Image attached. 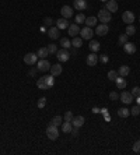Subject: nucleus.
Returning a JSON list of instances; mask_svg holds the SVG:
<instances>
[{
  "label": "nucleus",
  "instance_id": "obj_35",
  "mask_svg": "<svg viewBox=\"0 0 140 155\" xmlns=\"http://www.w3.org/2000/svg\"><path fill=\"white\" fill-rule=\"evenodd\" d=\"M118 42H119V45H122V46H123L125 43L128 42V35H126V34H121V35H119Z\"/></svg>",
  "mask_w": 140,
  "mask_h": 155
},
{
  "label": "nucleus",
  "instance_id": "obj_48",
  "mask_svg": "<svg viewBox=\"0 0 140 155\" xmlns=\"http://www.w3.org/2000/svg\"><path fill=\"white\" fill-rule=\"evenodd\" d=\"M139 21H140V17H139Z\"/></svg>",
  "mask_w": 140,
  "mask_h": 155
},
{
  "label": "nucleus",
  "instance_id": "obj_2",
  "mask_svg": "<svg viewBox=\"0 0 140 155\" xmlns=\"http://www.w3.org/2000/svg\"><path fill=\"white\" fill-rule=\"evenodd\" d=\"M100 21L102 22V24H107V22L111 21V18H112V13H109V11L105 9V10H100L98 11V17H97Z\"/></svg>",
  "mask_w": 140,
  "mask_h": 155
},
{
  "label": "nucleus",
  "instance_id": "obj_47",
  "mask_svg": "<svg viewBox=\"0 0 140 155\" xmlns=\"http://www.w3.org/2000/svg\"><path fill=\"white\" fill-rule=\"evenodd\" d=\"M100 1H102V3H107L108 0H100Z\"/></svg>",
  "mask_w": 140,
  "mask_h": 155
},
{
  "label": "nucleus",
  "instance_id": "obj_18",
  "mask_svg": "<svg viewBox=\"0 0 140 155\" xmlns=\"http://www.w3.org/2000/svg\"><path fill=\"white\" fill-rule=\"evenodd\" d=\"M59 28L58 27H52L48 29V37L51 38V39H58L59 38Z\"/></svg>",
  "mask_w": 140,
  "mask_h": 155
},
{
  "label": "nucleus",
  "instance_id": "obj_11",
  "mask_svg": "<svg viewBox=\"0 0 140 155\" xmlns=\"http://www.w3.org/2000/svg\"><path fill=\"white\" fill-rule=\"evenodd\" d=\"M60 14H62L63 18H67V20H69L70 17L73 16V9H71L70 6H63V7L60 9Z\"/></svg>",
  "mask_w": 140,
  "mask_h": 155
},
{
  "label": "nucleus",
  "instance_id": "obj_7",
  "mask_svg": "<svg viewBox=\"0 0 140 155\" xmlns=\"http://www.w3.org/2000/svg\"><path fill=\"white\" fill-rule=\"evenodd\" d=\"M119 99H121V102H122V103H125V105H129V103H132V102H133V95H132L130 92L123 91L121 95H119Z\"/></svg>",
  "mask_w": 140,
  "mask_h": 155
},
{
  "label": "nucleus",
  "instance_id": "obj_34",
  "mask_svg": "<svg viewBox=\"0 0 140 155\" xmlns=\"http://www.w3.org/2000/svg\"><path fill=\"white\" fill-rule=\"evenodd\" d=\"M48 52H49V55H56V52H58V46H56L55 43H49Z\"/></svg>",
  "mask_w": 140,
  "mask_h": 155
},
{
  "label": "nucleus",
  "instance_id": "obj_36",
  "mask_svg": "<svg viewBox=\"0 0 140 155\" xmlns=\"http://www.w3.org/2000/svg\"><path fill=\"white\" fill-rule=\"evenodd\" d=\"M45 105H46V98H45V96H42V98H39V99H38L37 106L39 108V109H42V108H45Z\"/></svg>",
  "mask_w": 140,
  "mask_h": 155
},
{
  "label": "nucleus",
  "instance_id": "obj_28",
  "mask_svg": "<svg viewBox=\"0 0 140 155\" xmlns=\"http://www.w3.org/2000/svg\"><path fill=\"white\" fill-rule=\"evenodd\" d=\"M81 45H83V39H81V38H79V37L73 38V41H71V46H73V48L79 49V48H81Z\"/></svg>",
  "mask_w": 140,
  "mask_h": 155
},
{
  "label": "nucleus",
  "instance_id": "obj_12",
  "mask_svg": "<svg viewBox=\"0 0 140 155\" xmlns=\"http://www.w3.org/2000/svg\"><path fill=\"white\" fill-rule=\"evenodd\" d=\"M105 7H107V10L109 13H116L118 11V3H116V0H108L107 3H105Z\"/></svg>",
  "mask_w": 140,
  "mask_h": 155
},
{
  "label": "nucleus",
  "instance_id": "obj_23",
  "mask_svg": "<svg viewBox=\"0 0 140 155\" xmlns=\"http://www.w3.org/2000/svg\"><path fill=\"white\" fill-rule=\"evenodd\" d=\"M88 48H90V50H91V52H97V50H100L101 45H100V42H98V41H90V43H88Z\"/></svg>",
  "mask_w": 140,
  "mask_h": 155
},
{
  "label": "nucleus",
  "instance_id": "obj_8",
  "mask_svg": "<svg viewBox=\"0 0 140 155\" xmlns=\"http://www.w3.org/2000/svg\"><path fill=\"white\" fill-rule=\"evenodd\" d=\"M86 63L88 64L90 67H94V66L98 63V55H95V52H91V53L87 56Z\"/></svg>",
  "mask_w": 140,
  "mask_h": 155
},
{
  "label": "nucleus",
  "instance_id": "obj_21",
  "mask_svg": "<svg viewBox=\"0 0 140 155\" xmlns=\"http://www.w3.org/2000/svg\"><path fill=\"white\" fill-rule=\"evenodd\" d=\"M97 22H98L97 17H94V16L87 17V18H86V27L92 28V27H95V25H97Z\"/></svg>",
  "mask_w": 140,
  "mask_h": 155
},
{
  "label": "nucleus",
  "instance_id": "obj_22",
  "mask_svg": "<svg viewBox=\"0 0 140 155\" xmlns=\"http://www.w3.org/2000/svg\"><path fill=\"white\" fill-rule=\"evenodd\" d=\"M129 73H130V67L129 66H121L119 67V70H118V74L121 75V77H128L129 75Z\"/></svg>",
  "mask_w": 140,
  "mask_h": 155
},
{
  "label": "nucleus",
  "instance_id": "obj_15",
  "mask_svg": "<svg viewBox=\"0 0 140 155\" xmlns=\"http://www.w3.org/2000/svg\"><path fill=\"white\" fill-rule=\"evenodd\" d=\"M84 122H86V119L83 118V116H73V119H71V124H73V127H79L80 128L83 124H84Z\"/></svg>",
  "mask_w": 140,
  "mask_h": 155
},
{
  "label": "nucleus",
  "instance_id": "obj_44",
  "mask_svg": "<svg viewBox=\"0 0 140 155\" xmlns=\"http://www.w3.org/2000/svg\"><path fill=\"white\" fill-rule=\"evenodd\" d=\"M70 134H71L73 137H77V136H79V127H73L71 131H70Z\"/></svg>",
  "mask_w": 140,
  "mask_h": 155
},
{
  "label": "nucleus",
  "instance_id": "obj_26",
  "mask_svg": "<svg viewBox=\"0 0 140 155\" xmlns=\"http://www.w3.org/2000/svg\"><path fill=\"white\" fill-rule=\"evenodd\" d=\"M130 115V111L128 108H119L118 109V116L119 118H128Z\"/></svg>",
  "mask_w": 140,
  "mask_h": 155
},
{
  "label": "nucleus",
  "instance_id": "obj_24",
  "mask_svg": "<svg viewBox=\"0 0 140 155\" xmlns=\"http://www.w3.org/2000/svg\"><path fill=\"white\" fill-rule=\"evenodd\" d=\"M48 55H49L48 48H41V49H38V52H37V56L39 59H46Z\"/></svg>",
  "mask_w": 140,
  "mask_h": 155
},
{
  "label": "nucleus",
  "instance_id": "obj_32",
  "mask_svg": "<svg viewBox=\"0 0 140 155\" xmlns=\"http://www.w3.org/2000/svg\"><path fill=\"white\" fill-rule=\"evenodd\" d=\"M118 71H115V70H111V71H108V78H109V81H115L116 78H118Z\"/></svg>",
  "mask_w": 140,
  "mask_h": 155
},
{
  "label": "nucleus",
  "instance_id": "obj_43",
  "mask_svg": "<svg viewBox=\"0 0 140 155\" xmlns=\"http://www.w3.org/2000/svg\"><path fill=\"white\" fill-rule=\"evenodd\" d=\"M52 18H51V17H45V18H43V24H45V25H52Z\"/></svg>",
  "mask_w": 140,
  "mask_h": 155
},
{
  "label": "nucleus",
  "instance_id": "obj_25",
  "mask_svg": "<svg viewBox=\"0 0 140 155\" xmlns=\"http://www.w3.org/2000/svg\"><path fill=\"white\" fill-rule=\"evenodd\" d=\"M71 128H73L71 122L65 120V123H62V131H63V133H70V131H71Z\"/></svg>",
  "mask_w": 140,
  "mask_h": 155
},
{
  "label": "nucleus",
  "instance_id": "obj_45",
  "mask_svg": "<svg viewBox=\"0 0 140 155\" xmlns=\"http://www.w3.org/2000/svg\"><path fill=\"white\" fill-rule=\"evenodd\" d=\"M98 60H101L102 63H108V56L107 55H101V56H98Z\"/></svg>",
  "mask_w": 140,
  "mask_h": 155
},
{
  "label": "nucleus",
  "instance_id": "obj_30",
  "mask_svg": "<svg viewBox=\"0 0 140 155\" xmlns=\"http://www.w3.org/2000/svg\"><path fill=\"white\" fill-rule=\"evenodd\" d=\"M43 78H45V84L48 85V88H51V87L55 85V78H53V75H52V74L46 75V77H43Z\"/></svg>",
  "mask_w": 140,
  "mask_h": 155
},
{
  "label": "nucleus",
  "instance_id": "obj_10",
  "mask_svg": "<svg viewBox=\"0 0 140 155\" xmlns=\"http://www.w3.org/2000/svg\"><path fill=\"white\" fill-rule=\"evenodd\" d=\"M67 32H69V35L70 37H77L79 34H80V27H79V24H70L69 28H67Z\"/></svg>",
  "mask_w": 140,
  "mask_h": 155
},
{
  "label": "nucleus",
  "instance_id": "obj_40",
  "mask_svg": "<svg viewBox=\"0 0 140 155\" xmlns=\"http://www.w3.org/2000/svg\"><path fill=\"white\" fill-rule=\"evenodd\" d=\"M109 99H111V101H116V99H119V95L115 91L109 92Z\"/></svg>",
  "mask_w": 140,
  "mask_h": 155
},
{
  "label": "nucleus",
  "instance_id": "obj_37",
  "mask_svg": "<svg viewBox=\"0 0 140 155\" xmlns=\"http://www.w3.org/2000/svg\"><path fill=\"white\" fill-rule=\"evenodd\" d=\"M62 120H63L62 116H55V118L51 120V123L55 124V126H59V124H62Z\"/></svg>",
  "mask_w": 140,
  "mask_h": 155
},
{
  "label": "nucleus",
  "instance_id": "obj_42",
  "mask_svg": "<svg viewBox=\"0 0 140 155\" xmlns=\"http://www.w3.org/2000/svg\"><path fill=\"white\" fill-rule=\"evenodd\" d=\"M130 94H132L133 96H139L140 95V87H135V88L130 91Z\"/></svg>",
  "mask_w": 140,
  "mask_h": 155
},
{
  "label": "nucleus",
  "instance_id": "obj_20",
  "mask_svg": "<svg viewBox=\"0 0 140 155\" xmlns=\"http://www.w3.org/2000/svg\"><path fill=\"white\" fill-rule=\"evenodd\" d=\"M62 66H60L59 63L58 64H53V66H51V69H49V71H51V74L53 75V77H56V75H59L60 73H62Z\"/></svg>",
  "mask_w": 140,
  "mask_h": 155
},
{
  "label": "nucleus",
  "instance_id": "obj_41",
  "mask_svg": "<svg viewBox=\"0 0 140 155\" xmlns=\"http://www.w3.org/2000/svg\"><path fill=\"white\" fill-rule=\"evenodd\" d=\"M71 119H73V112L67 111V112L65 113V120H67V122H71Z\"/></svg>",
  "mask_w": 140,
  "mask_h": 155
},
{
  "label": "nucleus",
  "instance_id": "obj_27",
  "mask_svg": "<svg viewBox=\"0 0 140 155\" xmlns=\"http://www.w3.org/2000/svg\"><path fill=\"white\" fill-rule=\"evenodd\" d=\"M60 46L63 49H70L71 48V42H70L69 38H62L60 39Z\"/></svg>",
  "mask_w": 140,
  "mask_h": 155
},
{
  "label": "nucleus",
  "instance_id": "obj_31",
  "mask_svg": "<svg viewBox=\"0 0 140 155\" xmlns=\"http://www.w3.org/2000/svg\"><path fill=\"white\" fill-rule=\"evenodd\" d=\"M37 87L39 90H48V85L45 84V78H43V77H41V78L37 80Z\"/></svg>",
  "mask_w": 140,
  "mask_h": 155
},
{
  "label": "nucleus",
  "instance_id": "obj_3",
  "mask_svg": "<svg viewBox=\"0 0 140 155\" xmlns=\"http://www.w3.org/2000/svg\"><path fill=\"white\" fill-rule=\"evenodd\" d=\"M80 35H81V39L91 41V39H92V35H94V32H92V28H90V27L81 28V29H80Z\"/></svg>",
  "mask_w": 140,
  "mask_h": 155
},
{
  "label": "nucleus",
  "instance_id": "obj_5",
  "mask_svg": "<svg viewBox=\"0 0 140 155\" xmlns=\"http://www.w3.org/2000/svg\"><path fill=\"white\" fill-rule=\"evenodd\" d=\"M56 57L59 62H67L70 59V53L67 52V49H59L58 52H56Z\"/></svg>",
  "mask_w": 140,
  "mask_h": 155
},
{
  "label": "nucleus",
  "instance_id": "obj_38",
  "mask_svg": "<svg viewBox=\"0 0 140 155\" xmlns=\"http://www.w3.org/2000/svg\"><path fill=\"white\" fill-rule=\"evenodd\" d=\"M130 115H133V116H139V115H140V106H139V105H136V106L132 108Z\"/></svg>",
  "mask_w": 140,
  "mask_h": 155
},
{
  "label": "nucleus",
  "instance_id": "obj_46",
  "mask_svg": "<svg viewBox=\"0 0 140 155\" xmlns=\"http://www.w3.org/2000/svg\"><path fill=\"white\" fill-rule=\"evenodd\" d=\"M136 101H137V105L140 106V95H139V96H136Z\"/></svg>",
  "mask_w": 140,
  "mask_h": 155
},
{
  "label": "nucleus",
  "instance_id": "obj_14",
  "mask_svg": "<svg viewBox=\"0 0 140 155\" xmlns=\"http://www.w3.org/2000/svg\"><path fill=\"white\" fill-rule=\"evenodd\" d=\"M86 7H87V1L86 0H74V3H73V9H76L77 11H83V10H86Z\"/></svg>",
  "mask_w": 140,
  "mask_h": 155
},
{
  "label": "nucleus",
  "instance_id": "obj_4",
  "mask_svg": "<svg viewBox=\"0 0 140 155\" xmlns=\"http://www.w3.org/2000/svg\"><path fill=\"white\" fill-rule=\"evenodd\" d=\"M38 59L39 57L37 56V53H27L24 56V63L28 64V66H34V64H37Z\"/></svg>",
  "mask_w": 140,
  "mask_h": 155
},
{
  "label": "nucleus",
  "instance_id": "obj_1",
  "mask_svg": "<svg viewBox=\"0 0 140 155\" xmlns=\"http://www.w3.org/2000/svg\"><path fill=\"white\" fill-rule=\"evenodd\" d=\"M46 136H48L49 140H56L59 137V130H58V126H55V124H49L48 127H46Z\"/></svg>",
  "mask_w": 140,
  "mask_h": 155
},
{
  "label": "nucleus",
  "instance_id": "obj_39",
  "mask_svg": "<svg viewBox=\"0 0 140 155\" xmlns=\"http://www.w3.org/2000/svg\"><path fill=\"white\" fill-rule=\"evenodd\" d=\"M133 152H136V154L140 152V140H137L135 144H133Z\"/></svg>",
  "mask_w": 140,
  "mask_h": 155
},
{
  "label": "nucleus",
  "instance_id": "obj_17",
  "mask_svg": "<svg viewBox=\"0 0 140 155\" xmlns=\"http://www.w3.org/2000/svg\"><path fill=\"white\" fill-rule=\"evenodd\" d=\"M69 25L70 24H69V21H67V18H63V17L56 21V27L59 28V29H67Z\"/></svg>",
  "mask_w": 140,
  "mask_h": 155
},
{
  "label": "nucleus",
  "instance_id": "obj_6",
  "mask_svg": "<svg viewBox=\"0 0 140 155\" xmlns=\"http://www.w3.org/2000/svg\"><path fill=\"white\" fill-rule=\"evenodd\" d=\"M37 67L39 71L45 73V71H48V70L51 69V63H49V60H46V59H41V60H38Z\"/></svg>",
  "mask_w": 140,
  "mask_h": 155
},
{
  "label": "nucleus",
  "instance_id": "obj_13",
  "mask_svg": "<svg viewBox=\"0 0 140 155\" xmlns=\"http://www.w3.org/2000/svg\"><path fill=\"white\" fill-rule=\"evenodd\" d=\"M122 20L126 24H132V22H135V14L132 11H125L123 14H122Z\"/></svg>",
  "mask_w": 140,
  "mask_h": 155
},
{
  "label": "nucleus",
  "instance_id": "obj_9",
  "mask_svg": "<svg viewBox=\"0 0 140 155\" xmlns=\"http://www.w3.org/2000/svg\"><path fill=\"white\" fill-rule=\"evenodd\" d=\"M108 31H109V28H108L107 24H100V25H97V28H95V35H100V37H104V35H107Z\"/></svg>",
  "mask_w": 140,
  "mask_h": 155
},
{
  "label": "nucleus",
  "instance_id": "obj_19",
  "mask_svg": "<svg viewBox=\"0 0 140 155\" xmlns=\"http://www.w3.org/2000/svg\"><path fill=\"white\" fill-rule=\"evenodd\" d=\"M115 83H116L118 90H125V88H126V85H128V81L125 80V77H121V75H118V78L115 80Z\"/></svg>",
  "mask_w": 140,
  "mask_h": 155
},
{
  "label": "nucleus",
  "instance_id": "obj_29",
  "mask_svg": "<svg viewBox=\"0 0 140 155\" xmlns=\"http://www.w3.org/2000/svg\"><path fill=\"white\" fill-rule=\"evenodd\" d=\"M136 32V28L133 24H128V27H126V31H125V34L128 35V37H132V35H135Z\"/></svg>",
  "mask_w": 140,
  "mask_h": 155
},
{
  "label": "nucleus",
  "instance_id": "obj_16",
  "mask_svg": "<svg viewBox=\"0 0 140 155\" xmlns=\"http://www.w3.org/2000/svg\"><path fill=\"white\" fill-rule=\"evenodd\" d=\"M123 50L128 55H135L136 53V45L132 42H126L123 45Z\"/></svg>",
  "mask_w": 140,
  "mask_h": 155
},
{
  "label": "nucleus",
  "instance_id": "obj_33",
  "mask_svg": "<svg viewBox=\"0 0 140 155\" xmlns=\"http://www.w3.org/2000/svg\"><path fill=\"white\" fill-rule=\"evenodd\" d=\"M86 18L87 17L83 14V13H79L76 16V24H81V22H86Z\"/></svg>",
  "mask_w": 140,
  "mask_h": 155
}]
</instances>
